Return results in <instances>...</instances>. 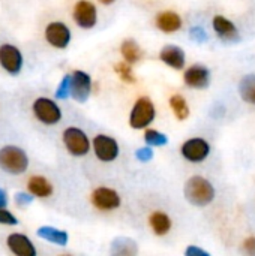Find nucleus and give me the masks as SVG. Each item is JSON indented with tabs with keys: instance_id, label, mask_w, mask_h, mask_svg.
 <instances>
[{
	"instance_id": "25",
	"label": "nucleus",
	"mask_w": 255,
	"mask_h": 256,
	"mask_svg": "<svg viewBox=\"0 0 255 256\" xmlns=\"http://www.w3.org/2000/svg\"><path fill=\"white\" fill-rule=\"evenodd\" d=\"M114 70L116 74L119 75V78L126 82V84H134L137 81L135 75H134V70H132V66L131 63L128 62H120V63H116L114 64Z\"/></svg>"
},
{
	"instance_id": "34",
	"label": "nucleus",
	"mask_w": 255,
	"mask_h": 256,
	"mask_svg": "<svg viewBox=\"0 0 255 256\" xmlns=\"http://www.w3.org/2000/svg\"><path fill=\"white\" fill-rule=\"evenodd\" d=\"M8 202H9V198H8V192L0 188V208H5L8 207Z\"/></svg>"
},
{
	"instance_id": "21",
	"label": "nucleus",
	"mask_w": 255,
	"mask_h": 256,
	"mask_svg": "<svg viewBox=\"0 0 255 256\" xmlns=\"http://www.w3.org/2000/svg\"><path fill=\"white\" fill-rule=\"evenodd\" d=\"M120 52H122L125 62H128L131 64L140 62L141 57H143V51H141L140 45L135 40H132V39L123 40V44L120 45Z\"/></svg>"
},
{
	"instance_id": "4",
	"label": "nucleus",
	"mask_w": 255,
	"mask_h": 256,
	"mask_svg": "<svg viewBox=\"0 0 255 256\" xmlns=\"http://www.w3.org/2000/svg\"><path fill=\"white\" fill-rule=\"evenodd\" d=\"M62 140H63V144H65V148L68 150V153L75 158L86 156L90 152V140H89L87 134L84 130H81L80 128H75V126L66 128L63 130Z\"/></svg>"
},
{
	"instance_id": "18",
	"label": "nucleus",
	"mask_w": 255,
	"mask_h": 256,
	"mask_svg": "<svg viewBox=\"0 0 255 256\" xmlns=\"http://www.w3.org/2000/svg\"><path fill=\"white\" fill-rule=\"evenodd\" d=\"M27 190L35 198H50L54 192L53 184L42 176H32L27 180Z\"/></svg>"
},
{
	"instance_id": "20",
	"label": "nucleus",
	"mask_w": 255,
	"mask_h": 256,
	"mask_svg": "<svg viewBox=\"0 0 255 256\" xmlns=\"http://www.w3.org/2000/svg\"><path fill=\"white\" fill-rule=\"evenodd\" d=\"M149 224H150L153 234L158 237L167 236L171 230V225H173L170 216L164 212H153L149 218Z\"/></svg>"
},
{
	"instance_id": "31",
	"label": "nucleus",
	"mask_w": 255,
	"mask_h": 256,
	"mask_svg": "<svg viewBox=\"0 0 255 256\" xmlns=\"http://www.w3.org/2000/svg\"><path fill=\"white\" fill-rule=\"evenodd\" d=\"M189 34H191L197 42H204V40L207 39V34H206V32H204L201 27H192V28L189 30Z\"/></svg>"
},
{
	"instance_id": "24",
	"label": "nucleus",
	"mask_w": 255,
	"mask_h": 256,
	"mask_svg": "<svg viewBox=\"0 0 255 256\" xmlns=\"http://www.w3.org/2000/svg\"><path fill=\"white\" fill-rule=\"evenodd\" d=\"M114 255H132L137 254V243L129 238H117L113 243V250Z\"/></svg>"
},
{
	"instance_id": "12",
	"label": "nucleus",
	"mask_w": 255,
	"mask_h": 256,
	"mask_svg": "<svg viewBox=\"0 0 255 256\" xmlns=\"http://www.w3.org/2000/svg\"><path fill=\"white\" fill-rule=\"evenodd\" d=\"M90 201L95 208L101 212H111L120 207V196L114 189L110 188H98L92 192Z\"/></svg>"
},
{
	"instance_id": "13",
	"label": "nucleus",
	"mask_w": 255,
	"mask_h": 256,
	"mask_svg": "<svg viewBox=\"0 0 255 256\" xmlns=\"http://www.w3.org/2000/svg\"><path fill=\"white\" fill-rule=\"evenodd\" d=\"M6 244L11 254H14L15 256H36L38 254L32 240L21 232L9 234L6 238Z\"/></svg>"
},
{
	"instance_id": "32",
	"label": "nucleus",
	"mask_w": 255,
	"mask_h": 256,
	"mask_svg": "<svg viewBox=\"0 0 255 256\" xmlns=\"http://www.w3.org/2000/svg\"><path fill=\"white\" fill-rule=\"evenodd\" d=\"M243 250L249 255L255 256V237H248L243 242Z\"/></svg>"
},
{
	"instance_id": "7",
	"label": "nucleus",
	"mask_w": 255,
	"mask_h": 256,
	"mask_svg": "<svg viewBox=\"0 0 255 256\" xmlns=\"http://www.w3.org/2000/svg\"><path fill=\"white\" fill-rule=\"evenodd\" d=\"M72 16L75 24L84 30L93 28L98 22V10L90 0H78L74 6Z\"/></svg>"
},
{
	"instance_id": "6",
	"label": "nucleus",
	"mask_w": 255,
	"mask_h": 256,
	"mask_svg": "<svg viewBox=\"0 0 255 256\" xmlns=\"http://www.w3.org/2000/svg\"><path fill=\"white\" fill-rule=\"evenodd\" d=\"M24 57L18 46L12 44H2L0 45V66L9 75H18L23 70Z\"/></svg>"
},
{
	"instance_id": "22",
	"label": "nucleus",
	"mask_w": 255,
	"mask_h": 256,
	"mask_svg": "<svg viewBox=\"0 0 255 256\" xmlns=\"http://www.w3.org/2000/svg\"><path fill=\"white\" fill-rule=\"evenodd\" d=\"M239 96L246 104L255 105V75L249 74L243 76L239 82Z\"/></svg>"
},
{
	"instance_id": "5",
	"label": "nucleus",
	"mask_w": 255,
	"mask_h": 256,
	"mask_svg": "<svg viewBox=\"0 0 255 256\" xmlns=\"http://www.w3.org/2000/svg\"><path fill=\"white\" fill-rule=\"evenodd\" d=\"M155 116H156V110L150 98L141 96L132 106L129 116V126L132 129H146L155 120Z\"/></svg>"
},
{
	"instance_id": "16",
	"label": "nucleus",
	"mask_w": 255,
	"mask_h": 256,
	"mask_svg": "<svg viewBox=\"0 0 255 256\" xmlns=\"http://www.w3.org/2000/svg\"><path fill=\"white\" fill-rule=\"evenodd\" d=\"M159 58L167 66H170L176 70H180L185 68V51L177 45H165L161 50Z\"/></svg>"
},
{
	"instance_id": "15",
	"label": "nucleus",
	"mask_w": 255,
	"mask_h": 256,
	"mask_svg": "<svg viewBox=\"0 0 255 256\" xmlns=\"http://www.w3.org/2000/svg\"><path fill=\"white\" fill-rule=\"evenodd\" d=\"M212 26H213L215 33H216L222 40L236 42V40H239V38H240L236 24H234L233 21L227 20V18L222 16V15H215V16H213V21H212Z\"/></svg>"
},
{
	"instance_id": "1",
	"label": "nucleus",
	"mask_w": 255,
	"mask_h": 256,
	"mask_svg": "<svg viewBox=\"0 0 255 256\" xmlns=\"http://www.w3.org/2000/svg\"><path fill=\"white\" fill-rule=\"evenodd\" d=\"M185 198L191 206L195 207H206L215 200V188L213 184L200 176L191 177L183 189Z\"/></svg>"
},
{
	"instance_id": "30",
	"label": "nucleus",
	"mask_w": 255,
	"mask_h": 256,
	"mask_svg": "<svg viewBox=\"0 0 255 256\" xmlns=\"http://www.w3.org/2000/svg\"><path fill=\"white\" fill-rule=\"evenodd\" d=\"M135 158L140 162H150L153 159V150L150 147H143L135 152Z\"/></svg>"
},
{
	"instance_id": "27",
	"label": "nucleus",
	"mask_w": 255,
	"mask_h": 256,
	"mask_svg": "<svg viewBox=\"0 0 255 256\" xmlns=\"http://www.w3.org/2000/svg\"><path fill=\"white\" fill-rule=\"evenodd\" d=\"M71 98V75H65L56 90V99L65 100Z\"/></svg>"
},
{
	"instance_id": "26",
	"label": "nucleus",
	"mask_w": 255,
	"mask_h": 256,
	"mask_svg": "<svg viewBox=\"0 0 255 256\" xmlns=\"http://www.w3.org/2000/svg\"><path fill=\"white\" fill-rule=\"evenodd\" d=\"M144 141L149 146H153V147H162V146H167L168 144L167 135L162 134V132H159V130H155V129H146V132H144Z\"/></svg>"
},
{
	"instance_id": "28",
	"label": "nucleus",
	"mask_w": 255,
	"mask_h": 256,
	"mask_svg": "<svg viewBox=\"0 0 255 256\" xmlns=\"http://www.w3.org/2000/svg\"><path fill=\"white\" fill-rule=\"evenodd\" d=\"M0 225L17 226L18 225V219L5 207V208H0Z\"/></svg>"
},
{
	"instance_id": "14",
	"label": "nucleus",
	"mask_w": 255,
	"mask_h": 256,
	"mask_svg": "<svg viewBox=\"0 0 255 256\" xmlns=\"http://www.w3.org/2000/svg\"><path fill=\"white\" fill-rule=\"evenodd\" d=\"M183 81L191 88H207L210 84V72L206 66L194 64L188 68L183 74Z\"/></svg>"
},
{
	"instance_id": "8",
	"label": "nucleus",
	"mask_w": 255,
	"mask_h": 256,
	"mask_svg": "<svg viewBox=\"0 0 255 256\" xmlns=\"http://www.w3.org/2000/svg\"><path fill=\"white\" fill-rule=\"evenodd\" d=\"M92 148L95 152V156L101 162H113L119 156V144L114 138L99 134L92 141Z\"/></svg>"
},
{
	"instance_id": "29",
	"label": "nucleus",
	"mask_w": 255,
	"mask_h": 256,
	"mask_svg": "<svg viewBox=\"0 0 255 256\" xmlns=\"http://www.w3.org/2000/svg\"><path fill=\"white\" fill-rule=\"evenodd\" d=\"M33 200H35V196L27 190V194L26 192H18L17 195H15V202H17V206H20V207H26V206H29L30 202H33Z\"/></svg>"
},
{
	"instance_id": "2",
	"label": "nucleus",
	"mask_w": 255,
	"mask_h": 256,
	"mask_svg": "<svg viewBox=\"0 0 255 256\" xmlns=\"http://www.w3.org/2000/svg\"><path fill=\"white\" fill-rule=\"evenodd\" d=\"M29 168L27 153L14 144L3 146L0 148V170L9 176H21Z\"/></svg>"
},
{
	"instance_id": "35",
	"label": "nucleus",
	"mask_w": 255,
	"mask_h": 256,
	"mask_svg": "<svg viewBox=\"0 0 255 256\" xmlns=\"http://www.w3.org/2000/svg\"><path fill=\"white\" fill-rule=\"evenodd\" d=\"M102 4H113L114 3V0H99Z\"/></svg>"
},
{
	"instance_id": "19",
	"label": "nucleus",
	"mask_w": 255,
	"mask_h": 256,
	"mask_svg": "<svg viewBox=\"0 0 255 256\" xmlns=\"http://www.w3.org/2000/svg\"><path fill=\"white\" fill-rule=\"evenodd\" d=\"M36 236L45 242H50L53 244H57V246H66L68 242H69V236L66 231L63 230H59L56 226H50V225H45V226H39L38 231H36Z\"/></svg>"
},
{
	"instance_id": "10",
	"label": "nucleus",
	"mask_w": 255,
	"mask_h": 256,
	"mask_svg": "<svg viewBox=\"0 0 255 256\" xmlns=\"http://www.w3.org/2000/svg\"><path fill=\"white\" fill-rule=\"evenodd\" d=\"M180 153L188 162L200 164L207 159V156L210 153V146L203 138H191L182 144Z\"/></svg>"
},
{
	"instance_id": "3",
	"label": "nucleus",
	"mask_w": 255,
	"mask_h": 256,
	"mask_svg": "<svg viewBox=\"0 0 255 256\" xmlns=\"http://www.w3.org/2000/svg\"><path fill=\"white\" fill-rule=\"evenodd\" d=\"M32 112L35 118L45 126H54L62 120V110L57 102L45 96H39L33 100Z\"/></svg>"
},
{
	"instance_id": "23",
	"label": "nucleus",
	"mask_w": 255,
	"mask_h": 256,
	"mask_svg": "<svg viewBox=\"0 0 255 256\" xmlns=\"http://www.w3.org/2000/svg\"><path fill=\"white\" fill-rule=\"evenodd\" d=\"M170 106L177 120H186L189 117V106L182 94H173L170 98Z\"/></svg>"
},
{
	"instance_id": "9",
	"label": "nucleus",
	"mask_w": 255,
	"mask_h": 256,
	"mask_svg": "<svg viewBox=\"0 0 255 256\" xmlns=\"http://www.w3.org/2000/svg\"><path fill=\"white\" fill-rule=\"evenodd\" d=\"M44 36L51 46L57 50H65L71 42V28L62 21H53L47 24Z\"/></svg>"
},
{
	"instance_id": "11",
	"label": "nucleus",
	"mask_w": 255,
	"mask_h": 256,
	"mask_svg": "<svg viewBox=\"0 0 255 256\" xmlns=\"http://www.w3.org/2000/svg\"><path fill=\"white\" fill-rule=\"evenodd\" d=\"M92 92V78L84 70H74L71 74V98L84 104Z\"/></svg>"
},
{
	"instance_id": "33",
	"label": "nucleus",
	"mask_w": 255,
	"mask_h": 256,
	"mask_svg": "<svg viewBox=\"0 0 255 256\" xmlns=\"http://www.w3.org/2000/svg\"><path fill=\"white\" fill-rule=\"evenodd\" d=\"M185 255L186 256H209V252L197 248V246H189L186 250H185Z\"/></svg>"
},
{
	"instance_id": "17",
	"label": "nucleus",
	"mask_w": 255,
	"mask_h": 256,
	"mask_svg": "<svg viewBox=\"0 0 255 256\" xmlns=\"http://www.w3.org/2000/svg\"><path fill=\"white\" fill-rule=\"evenodd\" d=\"M156 27L164 33H176L182 28V18L174 10H164L156 15Z\"/></svg>"
}]
</instances>
